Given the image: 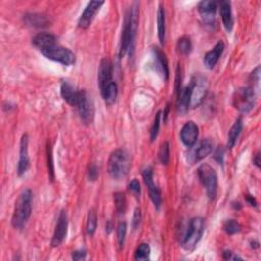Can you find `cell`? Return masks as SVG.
Returning a JSON list of instances; mask_svg holds the SVG:
<instances>
[{
  "mask_svg": "<svg viewBox=\"0 0 261 261\" xmlns=\"http://www.w3.org/2000/svg\"><path fill=\"white\" fill-rule=\"evenodd\" d=\"M118 245H119V248L122 249L124 247V244H125V239H126V234H127V224L126 222H120V224L118 225Z\"/></svg>",
  "mask_w": 261,
  "mask_h": 261,
  "instance_id": "obj_34",
  "label": "cell"
},
{
  "mask_svg": "<svg viewBox=\"0 0 261 261\" xmlns=\"http://www.w3.org/2000/svg\"><path fill=\"white\" fill-rule=\"evenodd\" d=\"M158 159L162 165H168L170 161V145L168 142H163L160 145L158 151Z\"/></svg>",
  "mask_w": 261,
  "mask_h": 261,
  "instance_id": "obj_31",
  "label": "cell"
},
{
  "mask_svg": "<svg viewBox=\"0 0 261 261\" xmlns=\"http://www.w3.org/2000/svg\"><path fill=\"white\" fill-rule=\"evenodd\" d=\"M243 129V123L242 119H238L235 124L232 126L230 132H228V137H227V147L228 148H233L235 146L241 132Z\"/></svg>",
  "mask_w": 261,
  "mask_h": 261,
  "instance_id": "obj_26",
  "label": "cell"
},
{
  "mask_svg": "<svg viewBox=\"0 0 261 261\" xmlns=\"http://www.w3.org/2000/svg\"><path fill=\"white\" fill-rule=\"evenodd\" d=\"M149 255H150L149 245L143 243L138 247L135 253V259L136 260H147V259H149Z\"/></svg>",
  "mask_w": 261,
  "mask_h": 261,
  "instance_id": "obj_32",
  "label": "cell"
},
{
  "mask_svg": "<svg viewBox=\"0 0 261 261\" xmlns=\"http://www.w3.org/2000/svg\"><path fill=\"white\" fill-rule=\"evenodd\" d=\"M216 158L218 159V162H222V158H223V149L219 148L217 153H216Z\"/></svg>",
  "mask_w": 261,
  "mask_h": 261,
  "instance_id": "obj_42",
  "label": "cell"
},
{
  "mask_svg": "<svg viewBox=\"0 0 261 261\" xmlns=\"http://www.w3.org/2000/svg\"><path fill=\"white\" fill-rule=\"evenodd\" d=\"M219 9H220V16L223 23L224 28L226 31L231 32L234 26L233 13H232V6L230 1H220L219 2Z\"/></svg>",
  "mask_w": 261,
  "mask_h": 261,
  "instance_id": "obj_20",
  "label": "cell"
},
{
  "mask_svg": "<svg viewBox=\"0 0 261 261\" xmlns=\"http://www.w3.org/2000/svg\"><path fill=\"white\" fill-rule=\"evenodd\" d=\"M212 150H214V142L209 139H205L190 150L188 153V160L193 165V163L208 156Z\"/></svg>",
  "mask_w": 261,
  "mask_h": 261,
  "instance_id": "obj_11",
  "label": "cell"
},
{
  "mask_svg": "<svg viewBox=\"0 0 261 261\" xmlns=\"http://www.w3.org/2000/svg\"><path fill=\"white\" fill-rule=\"evenodd\" d=\"M28 136L24 135L21 140L20 145V159H19V165H18V174L23 175L27 170L29 169L30 160H29V153H28Z\"/></svg>",
  "mask_w": 261,
  "mask_h": 261,
  "instance_id": "obj_17",
  "label": "cell"
},
{
  "mask_svg": "<svg viewBox=\"0 0 261 261\" xmlns=\"http://www.w3.org/2000/svg\"><path fill=\"white\" fill-rule=\"evenodd\" d=\"M24 22L29 27L43 28L49 25V20L46 15L40 13H28L24 16Z\"/></svg>",
  "mask_w": 261,
  "mask_h": 261,
  "instance_id": "obj_23",
  "label": "cell"
},
{
  "mask_svg": "<svg viewBox=\"0 0 261 261\" xmlns=\"http://www.w3.org/2000/svg\"><path fill=\"white\" fill-rule=\"evenodd\" d=\"M130 158L124 149L114 150L108 160V173L114 179H122L127 176L130 170Z\"/></svg>",
  "mask_w": 261,
  "mask_h": 261,
  "instance_id": "obj_3",
  "label": "cell"
},
{
  "mask_svg": "<svg viewBox=\"0 0 261 261\" xmlns=\"http://www.w3.org/2000/svg\"><path fill=\"white\" fill-rule=\"evenodd\" d=\"M68 233V216L67 212L61 210L57 218L55 231L51 240V245L53 247H57L63 242Z\"/></svg>",
  "mask_w": 261,
  "mask_h": 261,
  "instance_id": "obj_12",
  "label": "cell"
},
{
  "mask_svg": "<svg viewBox=\"0 0 261 261\" xmlns=\"http://www.w3.org/2000/svg\"><path fill=\"white\" fill-rule=\"evenodd\" d=\"M103 4H104L103 1H91L81 15V18L79 20V27L82 29H87L91 25L97 11L99 10V8Z\"/></svg>",
  "mask_w": 261,
  "mask_h": 261,
  "instance_id": "obj_15",
  "label": "cell"
},
{
  "mask_svg": "<svg viewBox=\"0 0 261 261\" xmlns=\"http://www.w3.org/2000/svg\"><path fill=\"white\" fill-rule=\"evenodd\" d=\"M224 49V44L222 41L218 42V44L214 47L212 50L206 53L204 56V63L206 65L207 69H214L215 65L218 63L219 57L221 56Z\"/></svg>",
  "mask_w": 261,
  "mask_h": 261,
  "instance_id": "obj_19",
  "label": "cell"
},
{
  "mask_svg": "<svg viewBox=\"0 0 261 261\" xmlns=\"http://www.w3.org/2000/svg\"><path fill=\"white\" fill-rule=\"evenodd\" d=\"M101 95L107 105L113 104L118 97V85L114 82H111L103 90H101Z\"/></svg>",
  "mask_w": 261,
  "mask_h": 261,
  "instance_id": "obj_25",
  "label": "cell"
},
{
  "mask_svg": "<svg viewBox=\"0 0 261 261\" xmlns=\"http://www.w3.org/2000/svg\"><path fill=\"white\" fill-rule=\"evenodd\" d=\"M55 36L49 34V33H39V34H37L32 40L34 46L37 47L41 52L55 46Z\"/></svg>",
  "mask_w": 261,
  "mask_h": 261,
  "instance_id": "obj_18",
  "label": "cell"
},
{
  "mask_svg": "<svg viewBox=\"0 0 261 261\" xmlns=\"http://www.w3.org/2000/svg\"><path fill=\"white\" fill-rule=\"evenodd\" d=\"M141 219H142V215H141V209L140 208H136L135 210V214H134V218H133V227L138 228L140 223H141Z\"/></svg>",
  "mask_w": 261,
  "mask_h": 261,
  "instance_id": "obj_38",
  "label": "cell"
},
{
  "mask_svg": "<svg viewBox=\"0 0 261 261\" xmlns=\"http://www.w3.org/2000/svg\"><path fill=\"white\" fill-rule=\"evenodd\" d=\"M98 168L94 165H91L90 168H89V178L90 181H96L97 177H98Z\"/></svg>",
  "mask_w": 261,
  "mask_h": 261,
  "instance_id": "obj_39",
  "label": "cell"
},
{
  "mask_svg": "<svg viewBox=\"0 0 261 261\" xmlns=\"http://www.w3.org/2000/svg\"><path fill=\"white\" fill-rule=\"evenodd\" d=\"M223 230L228 235H235L241 231V225L239 224L238 221L231 219V220H227L224 222Z\"/></svg>",
  "mask_w": 261,
  "mask_h": 261,
  "instance_id": "obj_33",
  "label": "cell"
},
{
  "mask_svg": "<svg viewBox=\"0 0 261 261\" xmlns=\"http://www.w3.org/2000/svg\"><path fill=\"white\" fill-rule=\"evenodd\" d=\"M128 189L130 193H133L136 197H140V194H141V188H140V183L138 179H133L132 182H130L128 186Z\"/></svg>",
  "mask_w": 261,
  "mask_h": 261,
  "instance_id": "obj_37",
  "label": "cell"
},
{
  "mask_svg": "<svg viewBox=\"0 0 261 261\" xmlns=\"http://www.w3.org/2000/svg\"><path fill=\"white\" fill-rule=\"evenodd\" d=\"M74 260H82V259H85L86 257V252L84 250H77L75 252H73L72 255Z\"/></svg>",
  "mask_w": 261,
  "mask_h": 261,
  "instance_id": "obj_40",
  "label": "cell"
},
{
  "mask_svg": "<svg viewBox=\"0 0 261 261\" xmlns=\"http://www.w3.org/2000/svg\"><path fill=\"white\" fill-rule=\"evenodd\" d=\"M160 118H161V111H158L156 113L154 122H153V125H152V128H151V130H150V139H151V142H153L156 139L157 135H158L159 127H160Z\"/></svg>",
  "mask_w": 261,
  "mask_h": 261,
  "instance_id": "obj_35",
  "label": "cell"
},
{
  "mask_svg": "<svg viewBox=\"0 0 261 261\" xmlns=\"http://www.w3.org/2000/svg\"><path fill=\"white\" fill-rule=\"evenodd\" d=\"M204 232V219L201 218H195L190 221L188 231L183 240V247L187 251H193L196 245L200 241Z\"/></svg>",
  "mask_w": 261,
  "mask_h": 261,
  "instance_id": "obj_5",
  "label": "cell"
},
{
  "mask_svg": "<svg viewBox=\"0 0 261 261\" xmlns=\"http://www.w3.org/2000/svg\"><path fill=\"white\" fill-rule=\"evenodd\" d=\"M198 135H199L198 126L194 122H188L182 128L181 140L186 146L192 147L195 145L196 141H197Z\"/></svg>",
  "mask_w": 261,
  "mask_h": 261,
  "instance_id": "obj_16",
  "label": "cell"
},
{
  "mask_svg": "<svg viewBox=\"0 0 261 261\" xmlns=\"http://www.w3.org/2000/svg\"><path fill=\"white\" fill-rule=\"evenodd\" d=\"M176 50L179 54H183V55L189 54L192 50L191 39L187 36L179 38L177 40V43H176Z\"/></svg>",
  "mask_w": 261,
  "mask_h": 261,
  "instance_id": "obj_28",
  "label": "cell"
},
{
  "mask_svg": "<svg viewBox=\"0 0 261 261\" xmlns=\"http://www.w3.org/2000/svg\"><path fill=\"white\" fill-rule=\"evenodd\" d=\"M97 228V215L94 209H91L88 215L87 220V233L89 236H93Z\"/></svg>",
  "mask_w": 261,
  "mask_h": 261,
  "instance_id": "obj_30",
  "label": "cell"
},
{
  "mask_svg": "<svg viewBox=\"0 0 261 261\" xmlns=\"http://www.w3.org/2000/svg\"><path fill=\"white\" fill-rule=\"evenodd\" d=\"M154 57H155V64L157 65V69L160 71L161 75L165 77L166 80H169V65L168 60L166 58L165 53H162L158 48L154 49Z\"/></svg>",
  "mask_w": 261,
  "mask_h": 261,
  "instance_id": "obj_24",
  "label": "cell"
},
{
  "mask_svg": "<svg viewBox=\"0 0 261 261\" xmlns=\"http://www.w3.org/2000/svg\"><path fill=\"white\" fill-rule=\"evenodd\" d=\"M198 177L201 184L206 190L209 199H215L218 193V175L216 171L207 163H203L197 171Z\"/></svg>",
  "mask_w": 261,
  "mask_h": 261,
  "instance_id": "obj_4",
  "label": "cell"
},
{
  "mask_svg": "<svg viewBox=\"0 0 261 261\" xmlns=\"http://www.w3.org/2000/svg\"><path fill=\"white\" fill-rule=\"evenodd\" d=\"M113 201L114 206H116V210L119 215H123L126 210V196L122 192H118L113 195Z\"/></svg>",
  "mask_w": 261,
  "mask_h": 261,
  "instance_id": "obj_29",
  "label": "cell"
},
{
  "mask_svg": "<svg viewBox=\"0 0 261 261\" xmlns=\"http://www.w3.org/2000/svg\"><path fill=\"white\" fill-rule=\"evenodd\" d=\"M113 67L112 62L109 58H103L99 65V71H98V84H99L100 91L103 90L112 81Z\"/></svg>",
  "mask_w": 261,
  "mask_h": 261,
  "instance_id": "obj_13",
  "label": "cell"
},
{
  "mask_svg": "<svg viewBox=\"0 0 261 261\" xmlns=\"http://www.w3.org/2000/svg\"><path fill=\"white\" fill-rule=\"evenodd\" d=\"M233 103L235 108L240 112H249L254 107L255 103V94L253 89L250 87L239 88L234 94Z\"/></svg>",
  "mask_w": 261,
  "mask_h": 261,
  "instance_id": "obj_6",
  "label": "cell"
},
{
  "mask_svg": "<svg viewBox=\"0 0 261 261\" xmlns=\"http://www.w3.org/2000/svg\"><path fill=\"white\" fill-rule=\"evenodd\" d=\"M223 258L228 260V259H232V260H237V259H242L241 257H239L238 255H235L232 251H224L223 252Z\"/></svg>",
  "mask_w": 261,
  "mask_h": 261,
  "instance_id": "obj_41",
  "label": "cell"
},
{
  "mask_svg": "<svg viewBox=\"0 0 261 261\" xmlns=\"http://www.w3.org/2000/svg\"><path fill=\"white\" fill-rule=\"evenodd\" d=\"M60 93H61V96H62L63 99L67 101L69 104H71L72 106L77 105L80 91L76 90L73 85L68 83V82H63V83L61 84Z\"/></svg>",
  "mask_w": 261,
  "mask_h": 261,
  "instance_id": "obj_22",
  "label": "cell"
},
{
  "mask_svg": "<svg viewBox=\"0 0 261 261\" xmlns=\"http://www.w3.org/2000/svg\"><path fill=\"white\" fill-rule=\"evenodd\" d=\"M191 106H199L207 94L208 82L207 79L201 75L195 76L191 81Z\"/></svg>",
  "mask_w": 261,
  "mask_h": 261,
  "instance_id": "obj_7",
  "label": "cell"
},
{
  "mask_svg": "<svg viewBox=\"0 0 261 261\" xmlns=\"http://www.w3.org/2000/svg\"><path fill=\"white\" fill-rule=\"evenodd\" d=\"M217 8L218 3L216 1H211V0H204L199 3L198 11L205 24L212 25L215 23Z\"/></svg>",
  "mask_w": 261,
  "mask_h": 261,
  "instance_id": "obj_14",
  "label": "cell"
},
{
  "mask_svg": "<svg viewBox=\"0 0 261 261\" xmlns=\"http://www.w3.org/2000/svg\"><path fill=\"white\" fill-rule=\"evenodd\" d=\"M142 175L144 178L145 185L147 186V189H148V193L150 198L154 204V206L158 209L161 205V194L157 186L153 182V172L151 168H147L143 170Z\"/></svg>",
  "mask_w": 261,
  "mask_h": 261,
  "instance_id": "obj_10",
  "label": "cell"
},
{
  "mask_svg": "<svg viewBox=\"0 0 261 261\" xmlns=\"http://www.w3.org/2000/svg\"><path fill=\"white\" fill-rule=\"evenodd\" d=\"M41 53L48 59L59 62L63 65H68V67L74 64L76 61V56L70 49L56 45L42 51Z\"/></svg>",
  "mask_w": 261,
  "mask_h": 261,
  "instance_id": "obj_9",
  "label": "cell"
},
{
  "mask_svg": "<svg viewBox=\"0 0 261 261\" xmlns=\"http://www.w3.org/2000/svg\"><path fill=\"white\" fill-rule=\"evenodd\" d=\"M138 19H139V10L137 4L129 10L124 20V27L122 31L121 46H120V56L124 57L126 53L130 50V48H133V43L136 37V32L138 28Z\"/></svg>",
  "mask_w": 261,
  "mask_h": 261,
  "instance_id": "obj_1",
  "label": "cell"
},
{
  "mask_svg": "<svg viewBox=\"0 0 261 261\" xmlns=\"http://www.w3.org/2000/svg\"><path fill=\"white\" fill-rule=\"evenodd\" d=\"M177 111L181 114H185L191 106V87L190 85L184 89H181L177 93Z\"/></svg>",
  "mask_w": 261,
  "mask_h": 261,
  "instance_id": "obj_21",
  "label": "cell"
},
{
  "mask_svg": "<svg viewBox=\"0 0 261 261\" xmlns=\"http://www.w3.org/2000/svg\"><path fill=\"white\" fill-rule=\"evenodd\" d=\"M77 108L79 110L80 118L84 124L89 125L93 122L94 119V104L91 99V96L84 90L80 91L78 102H77Z\"/></svg>",
  "mask_w": 261,
  "mask_h": 261,
  "instance_id": "obj_8",
  "label": "cell"
},
{
  "mask_svg": "<svg viewBox=\"0 0 261 261\" xmlns=\"http://www.w3.org/2000/svg\"><path fill=\"white\" fill-rule=\"evenodd\" d=\"M246 200L249 202L250 205H252V206H256V201H255V199L252 197V196L247 195V196H246Z\"/></svg>",
  "mask_w": 261,
  "mask_h": 261,
  "instance_id": "obj_43",
  "label": "cell"
},
{
  "mask_svg": "<svg viewBox=\"0 0 261 261\" xmlns=\"http://www.w3.org/2000/svg\"><path fill=\"white\" fill-rule=\"evenodd\" d=\"M259 157H260V155H259V153H257V154L255 155V158L253 159L254 163H255V165H256L258 168H260V160H259Z\"/></svg>",
  "mask_w": 261,
  "mask_h": 261,
  "instance_id": "obj_44",
  "label": "cell"
},
{
  "mask_svg": "<svg viewBox=\"0 0 261 261\" xmlns=\"http://www.w3.org/2000/svg\"><path fill=\"white\" fill-rule=\"evenodd\" d=\"M47 158H48V173L50 175V179L53 181L54 179V167H53V159H52V149L51 146L48 145L47 147Z\"/></svg>",
  "mask_w": 261,
  "mask_h": 261,
  "instance_id": "obj_36",
  "label": "cell"
},
{
  "mask_svg": "<svg viewBox=\"0 0 261 261\" xmlns=\"http://www.w3.org/2000/svg\"><path fill=\"white\" fill-rule=\"evenodd\" d=\"M157 32L158 38L161 44L165 43L166 38V13L165 9L160 5L157 12Z\"/></svg>",
  "mask_w": 261,
  "mask_h": 261,
  "instance_id": "obj_27",
  "label": "cell"
},
{
  "mask_svg": "<svg viewBox=\"0 0 261 261\" xmlns=\"http://www.w3.org/2000/svg\"><path fill=\"white\" fill-rule=\"evenodd\" d=\"M32 212V192L25 190L15 202L14 211L11 218L12 226L16 230H22L28 222Z\"/></svg>",
  "mask_w": 261,
  "mask_h": 261,
  "instance_id": "obj_2",
  "label": "cell"
}]
</instances>
